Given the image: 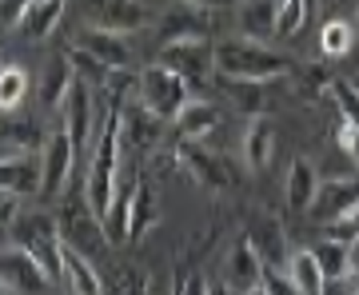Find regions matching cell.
Here are the masks:
<instances>
[{
	"label": "cell",
	"instance_id": "cell-47",
	"mask_svg": "<svg viewBox=\"0 0 359 295\" xmlns=\"http://www.w3.org/2000/svg\"><path fill=\"white\" fill-rule=\"evenodd\" d=\"M252 295H264V291H252Z\"/></svg>",
	"mask_w": 359,
	"mask_h": 295
},
{
	"label": "cell",
	"instance_id": "cell-37",
	"mask_svg": "<svg viewBox=\"0 0 359 295\" xmlns=\"http://www.w3.org/2000/svg\"><path fill=\"white\" fill-rule=\"evenodd\" d=\"M259 291H264V295H304L299 287H295V280L287 275V268H268V271H264Z\"/></svg>",
	"mask_w": 359,
	"mask_h": 295
},
{
	"label": "cell",
	"instance_id": "cell-36",
	"mask_svg": "<svg viewBox=\"0 0 359 295\" xmlns=\"http://www.w3.org/2000/svg\"><path fill=\"white\" fill-rule=\"evenodd\" d=\"M332 92H335V104H339V120L359 128V92L351 88V80H335Z\"/></svg>",
	"mask_w": 359,
	"mask_h": 295
},
{
	"label": "cell",
	"instance_id": "cell-31",
	"mask_svg": "<svg viewBox=\"0 0 359 295\" xmlns=\"http://www.w3.org/2000/svg\"><path fill=\"white\" fill-rule=\"evenodd\" d=\"M25 96H28V72L16 64H4V72H0V108L13 116L25 104Z\"/></svg>",
	"mask_w": 359,
	"mask_h": 295
},
{
	"label": "cell",
	"instance_id": "cell-46",
	"mask_svg": "<svg viewBox=\"0 0 359 295\" xmlns=\"http://www.w3.org/2000/svg\"><path fill=\"white\" fill-rule=\"evenodd\" d=\"M308 4H311V13H316V4H320V0H308Z\"/></svg>",
	"mask_w": 359,
	"mask_h": 295
},
{
	"label": "cell",
	"instance_id": "cell-13",
	"mask_svg": "<svg viewBox=\"0 0 359 295\" xmlns=\"http://www.w3.org/2000/svg\"><path fill=\"white\" fill-rule=\"evenodd\" d=\"M180 164H184V172L192 176L200 188H212V192H224L231 184L228 176V164L219 160L216 152H208L200 140H180Z\"/></svg>",
	"mask_w": 359,
	"mask_h": 295
},
{
	"label": "cell",
	"instance_id": "cell-4",
	"mask_svg": "<svg viewBox=\"0 0 359 295\" xmlns=\"http://www.w3.org/2000/svg\"><path fill=\"white\" fill-rule=\"evenodd\" d=\"M136 104H144V108H148L152 116H160V120H180V112L192 104V84L156 60V64H148L140 72Z\"/></svg>",
	"mask_w": 359,
	"mask_h": 295
},
{
	"label": "cell",
	"instance_id": "cell-21",
	"mask_svg": "<svg viewBox=\"0 0 359 295\" xmlns=\"http://www.w3.org/2000/svg\"><path fill=\"white\" fill-rule=\"evenodd\" d=\"M320 176H316V164L311 160H292V167H287V180H283V188H287V207L292 212H308L311 200H316V192H320Z\"/></svg>",
	"mask_w": 359,
	"mask_h": 295
},
{
	"label": "cell",
	"instance_id": "cell-8",
	"mask_svg": "<svg viewBox=\"0 0 359 295\" xmlns=\"http://www.w3.org/2000/svg\"><path fill=\"white\" fill-rule=\"evenodd\" d=\"M76 4L88 28H104V32H132L148 20V4L140 0H76Z\"/></svg>",
	"mask_w": 359,
	"mask_h": 295
},
{
	"label": "cell",
	"instance_id": "cell-24",
	"mask_svg": "<svg viewBox=\"0 0 359 295\" xmlns=\"http://www.w3.org/2000/svg\"><path fill=\"white\" fill-rule=\"evenodd\" d=\"M48 136L25 120V116H8L4 120V156H28V152H44Z\"/></svg>",
	"mask_w": 359,
	"mask_h": 295
},
{
	"label": "cell",
	"instance_id": "cell-38",
	"mask_svg": "<svg viewBox=\"0 0 359 295\" xmlns=\"http://www.w3.org/2000/svg\"><path fill=\"white\" fill-rule=\"evenodd\" d=\"M335 140H339V148L347 152V160L355 164V176H359V128L347 124V120H339V124H335Z\"/></svg>",
	"mask_w": 359,
	"mask_h": 295
},
{
	"label": "cell",
	"instance_id": "cell-25",
	"mask_svg": "<svg viewBox=\"0 0 359 295\" xmlns=\"http://www.w3.org/2000/svg\"><path fill=\"white\" fill-rule=\"evenodd\" d=\"M276 16H280V0H244V4H240L244 36H252V40L280 36V32H276Z\"/></svg>",
	"mask_w": 359,
	"mask_h": 295
},
{
	"label": "cell",
	"instance_id": "cell-40",
	"mask_svg": "<svg viewBox=\"0 0 359 295\" xmlns=\"http://www.w3.org/2000/svg\"><path fill=\"white\" fill-rule=\"evenodd\" d=\"M28 8H32V0H0V20H4V28L25 25Z\"/></svg>",
	"mask_w": 359,
	"mask_h": 295
},
{
	"label": "cell",
	"instance_id": "cell-48",
	"mask_svg": "<svg viewBox=\"0 0 359 295\" xmlns=\"http://www.w3.org/2000/svg\"><path fill=\"white\" fill-rule=\"evenodd\" d=\"M351 4H359V0H351Z\"/></svg>",
	"mask_w": 359,
	"mask_h": 295
},
{
	"label": "cell",
	"instance_id": "cell-27",
	"mask_svg": "<svg viewBox=\"0 0 359 295\" xmlns=\"http://www.w3.org/2000/svg\"><path fill=\"white\" fill-rule=\"evenodd\" d=\"M355 40H359V28L351 20H339V16H332L320 28V52L327 60H344L347 52H355Z\"/></svg>",
	"mask_w": 359,
	"mask_h": 295
},
{
	"label": "cell",
	"instance_id": "cell-10",
	"mask_svg": "<svg viewBox=\"0 0 359 295\" xmlns=\"http://www.w3.org/2000/svg\"><path fill=\"white\" fill-rule=\"evenodd\" d=\"M76 144L68 136V128H56L48 132V144H44V195L56 200V195L68 188V176L76 167Z\"/></svg>",
	"mask_w": 359,
	"mask_h": 295
},
{
	"label": "cell",
	"instance_id": "cell-5",
	"mask_svg": "<svg viewBox=\"0 0 359 295\" xmlns=\"http://www.w3.org/2000/svg\"><path fill=\"white\" fill-rule=\"evenodd\" d=\"M0 283H4V295H52L56 291V280L44 271V263L32 259L20 244H4Z\"/></svg>",
	"mask_w": 359,
	"mask_h": 295
},
{
	"label": "cell",
	"instance_id": "cell-19",
	"mask_svg": "<svg viewBox=\"0 0 359 295\" xmlns=\"http://www.w3.org/2000/svg\"><path fill=\"white\" fill-rule=\"evenodd\" d=\"M271 152H276V128H271V120L264 116H252L244 128V164L248 172H264L271 164Z\"/></svg>",
	"mask_w": 359,
	"mask_h": 295
},
{
	"label": "cell",
	"instance_id": "cell-42",
	"mask_svg": "<svg viewBox=\"0 0 359 295\" xmlns=\"http://www.w3.org/2000/svg\"><path fill=\"white\" fill-rule=\"evenodd\" d=\"M323 295H355V287H351V275H347V280H327Z\"/></svg>",
	"mask_w": 359,
	"mask_h": 295
},
{
	"label": "cell",
	"instance_id": "cell-16",
	"mask_svg": "<svg viewBox=\"0 0 359 295\" xmlns=\"http://www.w3.org/2000/svg\"><path fill=\"white\" fill-rule=\"evenodd\" d=\"M76 48L92 52L100 64L108 68H128L132 64V48L128 40H124V32H104V28H84L76 40Z\"/></svg>",
	"mask_w": 359,
	"mask_h": 295
},
{
	"label": "cell",
	"instance_id": "cell-33",
	"mask_svg": "<svg viewBox=\"0 0 359 295\" xmlns=\"http://www.w3.org/2000/svg\"><path fill=\"white\" fill-rule=\"evenodd\" d=\"M156 224V212H152V188L140 184L136 188V200H132V224H128V240H140L144 231Z\"/></svg>",
	"mask_w": 359,
	"mask_h": 295
},
{
	"label": "cell",
	"instance_id": "cell-28",
	"mask_svg": "<svg viewBox=\"0 0 359 295\" xmlns=\"http://www.w3.org/2000/svg\"><path fill=\"white\" fill-rule=\"evenodd\" d=\"M287 275L295 280V287H299L304 295H323V287H327V275H323L316 252H292V259H287Z\"/></svg>",
	"mask_w": 359,
	"mask_h": 295
},
{
	"label": "cell",
	"instance_id": "cell-32",
	"mask_svg": "<svg viewBox=\"0 0 359 295\" xmlns=\"http://www.w3.org/2000/svg\"><path fill=\"white\" fill-rule=\"evenodd\" d=\"M308 20H311L308 0H280V16H276V32H280V36H295Z\"/></svg>",
	"mask_w": 359,
	"mask_h": 295
},
{
	"label": "cell",
	"instance_id": "cell-2",
	"mask_svg": "<svg viewBox=\"0 0 359 295\" xmlns=\"http://www.w3.org/2000/svg\"><path fill=\"white\" fill-rule=\"evenodd\" d=\"M216 72L236 80H276L283 72H292V60L283 52L268 48L264 40L252 36H231L224 44H216Z\"/></svg>",
	"mask_w": 359,
	"mask_h": 295
},
{
	"label": "cell",
	"instance_id": "cell-45",
	"mask_svg": "<svg viewBox=\"0 0 359 295\" xmlns=\"http://www.w3.org/2000/svg\"><path fill=\"white\" fill-rule=\"evenodd\" d=\"M351 88H355V92H359V72H355V76H351Z\"/></svg>",
	"mask_w": 359,
	"mask_h": 295
},
{
	"label": "cell",
	"instance_id": "cell-17",
	"mask_svg": "<svg viewBox=\"0 0 359 295\" xmlns=\"http://www.w3.org/2000/svg\"><path fill=\"white\" fill-rule=\"evenodd\" d=\"M76 84V64H72V56H52L48 64H44V76H40V104L44 108H65L68 92Z\"/></svg>",
	"mask_w": 359,
	"mask_h": 295
},
{
	"label": "cell",
	"instance_id": "cell-29",
	"mask_svg": "<svg viewBox=\"0 0 359 295\" xmlns=\"http://www.w3.org/2000/svg\"><path fill=\"white\" fill-rule=\"evenodd\" d=\"M65 4L68 0H32V8H28V16H25V32L32 40H44L56 28V20H60V13H65Z\"/></svg>",
	"mask_w": 359,
	"mask_h": 295
},
{
	"label": "cell",
	"instance_id": "cell-3",
	"mask_svg": "<svg viewBox=\"0 0 359 295\" xmlns=\"http://www.w3.org/2000/svg\"><path fill=\"white\" fill-rule=\"evenodd\" d=\"M4 240L20 244L32 259H40L52 280H65V235H60V224L52 216L28 212V216L16 219L13 228H4Z\"/></svg>",
	"mask_w": 359,
	"mask_h": 295
},
{
	"label": "cell",
	"instance_id": "cell-14",
	"mask_svg": "<svg viewBox=\"0 0 359 295\" xmlns=\"http://www.w3.org/2000/svg\"><path fill=\"white\" fill-rule=\"evenodd\" d=\"M92 84L88 80H80L72 84V92H68L65 100V128L68 136H72V144H76V156L88 148V132H92Z\"/></svg>",
	"mask_w": 359,
	"mask_h": 295
},
{
	"label": "cell",
	"instance_id": "cell-26",
	"mask_svg": "<svg viewBox=\"0 0 359 295\" xmlns=\"http://www.w3.org/2000/svg\"><path fill=\"white\" fill-rule=\"evenodd\" d=\"M219 124V112L212 108L208 100H192L184 112H180L176 120V132H180V140H208V132Z\"/></svg>",
	"mask_w": 359,
	"mask_h": 295
},
{
	"label": "cell",
	"instance_id": "cell-23",
	"mask_svg": "<svg viewBox=\"0 0 359 295\" xmlns=\"http://www.w3.org/2000/svg\"><path fill=\"white\" fill-rule=\"evenodd\" d=\"M65 283L72 295H104V283L92 268V259L68 244H65Z\"/></svg>",
	"mask_w": 359,
	"mask_h": 295
},
{
	"label": "cell",
	"instance_id": "cell-1",
	"mask_svg": "<svg viewBox=\"0 0 359 295\" xmlns=\"http://www.w3.org/2000/svg\"><path fill=\"white\" fill-rule=\"evenodd\" d=\"M120 112H108L104 116L100 132H96V144H92V164H88V176H84V192H88V204L96 216H108V207L116 200V188H120Z\"/></svg>",
	"mask_w": 359,
	"mask_h": 295
},
{
	"label": "cell",
	"instance_id": "cell-30",
	"mask_svg": "<svg viewBox=\"0 0 359 295\" xmlns=\"http://www.w3.org/2000/svg\"><path fill=\"white\" fill-rule=\"evenodd\" d=\"M320 268L327 280H347L351 275V244H339V240H323L320 247H311Z\"/></svg>",
	"mask_w": 359,
	"mask_h": 295
},
{
	"label": "cell",
	"instance_id": "cell-6",
	"mask_svg": "<svg viewBox=\"0 0 359 295\" xmlns=\"http://www.w3.org/2000/svg\"><path fill=\"white\" fill-rule=\"evenodd\" d=\"M160 64L172 68L176 76H184L192 88H200L204 80H216V44L208 40H176L160 48Z\"/></svg>",
	"mask_w": 359,
	"mask_h": 295
},
{
	"label": "cell",
	"instance_id": "cell-7",
	"mask_svg": "<svg viewBox=\"0 0 359 295\" xmlns=\"http://www.w3.org/2000/svg\"><path fill=\"white\" fill-rule=\"evenodd\" d=\"M264 256H259V247L252 235H244L240 244H231L228 259H224V271H219V283H228L231 295H252L259 291V283H264Z\"/></svg>",
	"mask_w": 359,
	"mask_h": 295
},
{
	"label": "cell",
	"instance_id": "cell-12",
	"mask_svg": "<svg viewBox=\"0 0 359 295\" xmlns=\"http://www.w3.org/2000/svg\"><path fill=\"white\" fill-rule=\"evenodd\" d=\"M0 188L13 195H40L44 192V152L4 156L0 160Z\"/></svg>",
	"mask_w": 359,
	"mask_h": 295
},
{
	"label": "cell",
	"instance_id": "cell-34",
	"mask_svg": "<svg viewBox=\"0 0 359 295\" xmlns=\"http://www.w3.org/2000/svg\"><path fill=\"white\" fill-rule=\"evenodd\" d=\"M72 64H76V76L88 80V84H108V76H112V68L100 64V60H96L92 52H84V48L72 52Z\"/></svg>",
	"mask_w": 359,
	"mask_h": 295
},
{
	"label": "cell",
	"instance_id": "cell-18",
	"mask_svg": "<svg viewBox=\"0 0 359 295\" xmlns=\"http://www.w3.org/2000/svg\"><path fill=\"white\" fill-rule=\"evenodd\" d=\"M136 172H124L120 176V188H116V200L104 216V231H108V244H128V224H132V200H136Z\"/></svg>",
	"mask_w": 359,
	"mask_h": 295
},
{
	"label": "cell",
	"instance_id": "cell-41",
	"mask_svg": "<svg viewBox=\"0 0 359 295\" xmlns=\"http://www.w3.org/2000/svg\"><path fill=\"white\" fill-rule=\"evenodd\" d=\"M208 291H212V283H204L200 275H188V280H184V287H180L176 295H208Z\"/></svg>",
	"mask_w": 359,
	"mask_h": 295
},
{
	"label": "cell",
	"instance_id": "cell-11",
	"mask_svg": "<svg viewBox=\"0 0 359 295\" xmlns=\"http://www.w3.org/2000/svg\"><path fill=\"white\" fill-rule=\"evenodd\" d=\"M60 235H65L68 247L84 252L88 259H92V252H100V247L108 244L104 219L92 212V204H84V207H65V216H60Z\"/></svg>",
	"mask_w": 359,
	"mask_h": 295
},
{
	"label": "cell",
	"instance_id": "cell-15",
	"mask_svg": "<svg viewBox=\"0 0 359 295\" xmlns=\"http://www.w3.org/2000/svg\"><path fill=\"white\" fill-rule=\"evenodd\" d=\"M160 128H164V120L152 116L144 104L132 100L128 108H120V140H124V148H152L160 140Z\"/></svg>",
	"mask_w": 359,
	"mask_h": 295
},
{
	"label": "cell",
	"instance_id": "cell-9",
	"mask_svg": "<svg viewBox=\"0 0 359 295\" xmlns=\"http://www.w3.org/2000/svg\"><path fill=\"white\" fill-rule=\"evenodd\" d=\"M359 207V176H335V180H323L316 200H311L308 216L320 224V228H332L335 219H344L347 212Z\"/></svg>",
	"mask_w": 359,
	"mask_h": 295
},
{
	"label": "cell",
	"instance_id": "cell-43",
	"mask_svg": "<svg viewBox=\"0 0 359 295\" xmlns=\"http://www.w3.org/2000/svg\"><path fill=\"white\" fill-rule=\"evenodd\" d=\"M184 4H192V8H204V13H212V8H228L231 0H184Z\"/></svg>",
	"mask_w": 359,
	"mask_h": 295
},
{
	"label": "cell",
	"instance_id": "cell-39",
	"mask_svg": "<svg viewBox=\"0 0 359 295\" xmlns=\"http://www.w3.org/2000/svg\"><path fill=\"white\" fill-rule=\"evenodd\" d=\"M327 240H339V244H355V240H359V207H355V212H347L344 219H335L332 228H327Z\"/></svg>",
	"mask_w": 359,
	"mask_h": 295
},
{
	"label": "cell",
	"instance_id": "cell-22",
	"mask_svg": "<svg viewBox=\"0 0 359 295\" xmlns=\"http://www.w3.org/2000/svg\"><path fill=\"white\" fill-rule=\"evenodd\" d=\"M216 88L224 92V100H228L240 116H259L264 112V104H268L259 80H236V76H219L216 72Z\"/></svg>",
	"mask_w": 359,
	"mask_h": 295
},
{
	"label": "cell",
	"instance_id": "cell-35",
	"mask_svg": "<svg viewBox=\"0 0 359 295\" xmlns=\"http://www.w3.org/2000/svg\"><path fill=\"white\" fill-rule=\"evenodd\" d=\"M259 247V256H264V263H268V268H287V252H283V235H280V228H276V224H268V228H264V244H256Z\"/></svg>",
	"mask_w": 359,
	"mask_h": 295
},
{
	"label": "cell",
	"instance_id": "cell-44",
	"mask_svg": "<svg viewBox=\"0 0 359 295\" xmlns=\"http://www.w3.org/2000/svg\"><path fill=\"white\" fill-rule=\"evenodd\" d=\"M208 295H231V291H228V283H212V291Z\"/></svg>",
	"mask_w": 359,
	"mask_h": 295
},
{
	"label": "cell",
	"instance_id": "cell-20",
	"mask_svg": "<svg viewBox=\"0 0 359 295\" xmlns=\"http://www.w3.org/2000/svg\"><path fill=\"white\" fill-rule=\"evenodd\" d=\"M160 40L164 44H176V40H208V13L204 8H192V4H184V8H172V13L160 20Z\"/></svg>",
	"mask_w": 359,
	"mask_h": 295
}]
</instances>
